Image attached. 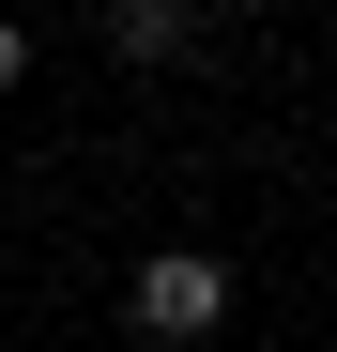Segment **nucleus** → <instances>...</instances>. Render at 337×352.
I'll use <instances>...</instances> for the list:
<instances>
[{
  "label": "nucleus",
  "mask_w": 337,
  "mask_h": 352,
  "mask_svg": "<svg viewBox=\"0 0 337 352\" xmlns=\"http://www.w3.org/2000/svg\"><path fill=\"white\" fill-rule=\"evenodd\" d=\"M123 322L138 337H215V322H230V261H215V245H153L123 276Z\"/></svg>",
  "instance_id": "obj_1"
},
{
  "label": "nucleus",
  "mask_w": 337,
  "mask_h": 352,
  "mask_svg": "<svg viewBox=\"0 0 337 352\" xmlns=\"http://www.w3.org/2000/svg\"><path fill=\"white\" fill-rule=\"evenodd\" d=\"M107 46H123V62H168V46H184V0H107Z\"/></svg>",
  "instance_id": "obj_2"
},
{
  "label": "nucleus",
  "mask_w": 337,
  "mask_h": 352,
  "mask_svg": "<svg viewBox=\"0 0 337 352\" xmlns=\"http://www.w3.org/2000/svg\"><path fill=\"white\" fill-rule=\"evenodd\" d=\"M16 77H31V31H16V16H0V92H16Z\"/></svg>",
  "instance_id": "obj_3"
},
{
  "label": "nucleus",
  "mask_w": 337,
  "mask_h": 352,
  "mask_svg": "<svg viewBox=\"0 0 337 352\" xmlns=\"http://www.w3.org/2000/svg\"><path fill=\"white\" fill-rule=\"evenodd\" d=\"M261 16H292V0H261Z\"/></svg>",
  "instance_id": "obj_4"
}]
</instances>
